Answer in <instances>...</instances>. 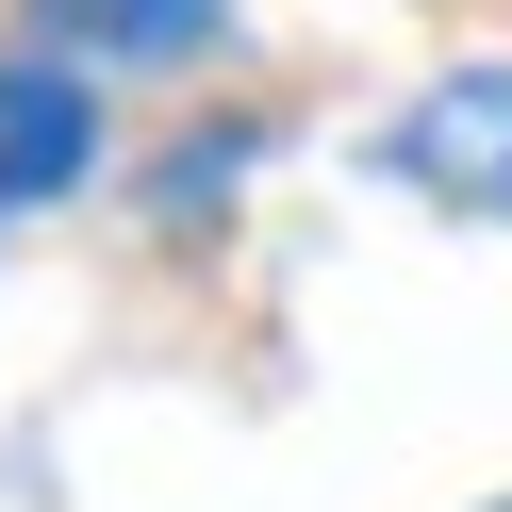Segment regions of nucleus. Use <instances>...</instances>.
Masks as SVG:
<instances>
[{"label":"nucleus","mask_w":512,"mask_h":512,"mask_svg":"<svg viewBox=\"0 0 512 512\" xmlns=\"http://www.w3.org/2000/svg\"><path fill=\"white\" fill-rule=\"evenodd\" d=\"M380 166H397L413 199H446V215H496V232H512V50L446 67L430 100L380 133Z\"/></svg>","instance_id":"obj_1"},{"label":"nucleus","mask_w":512,"mask_h":512,"mask_svg":"<svg viewBox=\"0 0 512 512\" xmlns=\"http://www.w3.org/2000/svg\"><path fill=\"white\" fill-rule=\"evenodd\" d=\"M83 166H100V100H83L67 50H34V67L0 83V199H67Z\"/></svg>","instance_id":"obj_2"},{"label":"nucleus","mask_w":512,"mask_h":512,"mask_svg":"<svg viewBox=\"0 0 512 512\" xmlns=\"http://www.w3.org/2000/svg\"><path fill=\"white\" fill-rule=\"evenodd\" d=\"M215 17L232 0H34V34L67 67H182V50H215Z\"/></svg>","instance_id":"obj_3"}]
</instances>
